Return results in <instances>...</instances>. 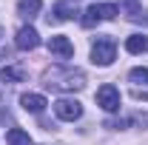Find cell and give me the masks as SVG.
Listing matches in <instances>:
<instances>
[{
    "label": "cell",
    "mask_w": 148,
    "mask_h": 145,
    "mask_svg": "<svg viewBox=\"0 0 148 145\" xmlns=\"http://www.w3.org/2000/svg\"><path fill=\"white\" fill-rule=\"evenodd\" d=\"M71 14H77L74 3H57L54 6V20H71Z\"/></svg>",
    "instance_id": "5bb4252c"
},
{
    "label": "cell",
    "mask_w": 148,
    "mask_h": 145,
    "mask_svg": "<svg viewBox=\"0 0 148 145\" xmlns=\"http://www.w3.org/2000/svg\"><path fill=\"white\" fill-rule=\"evenodd\" d=\"M0 80L3 83H20V80H26V71L23 68H14V66H6L0 71Z\"/></svg>",
    "instance_id": "4fadbf2b"
},
{
    "label": "cell",
    "mask_w": 148,
    "mask_h": 145,
    "mask_svg": "<svg viewBox=\"0 0 148 145\" xmlns=\"http://www.w3.org/2000/svg\"><path fill=\"white\" fill-rule=\"evenodd\" d=\"M128 80L134 85H148V68H131Z\"/></svg>",
    "instance_id": "9a60e30c"
},
{
    "label": "cell",
    "mask_w": 148,
    "mask_h": 145,
    "mask_svg": "<svg viewBox=\"0 0 148 145\" xmlns=\"http://www.w3.org/2000/svg\"><path fill=\"white\" fill-rule=\"evenodd\" d=\"M114 57H117V40L114 37L103 34L91 43V63L94 66H111Z\"/></svg>",
    "instance_id": "7a4b0ae2"
},
{
    "label": "cell",
    "mask_w": 148,
    "mask_h": 145,
    "mask_svg": "<svg viewBox=\"0 0 148 145\" xmlns=\"http://www.w3.org/2000/svg\"><path fill=\"white\" fill-rule=\"evenodd\" d=\"M120 14H125L128 20H143V6H140V0H120Z\"/></svg>",
    "instance_id": "8fae6325"
},
{
    "label": "cell",
    "mask_w": 148,
    "mask_h": 145,
    "mask_svg": "<svg viewBox=\"0 0 148 145\" xmlns=\"http://www.w3.org/2000/svg\"><path fill=\"white\" fill-rule=\"evenodd\" d=\"M0 37H3V26H0Z\"/></svg>",
    "instance_id": "2e32d148"
},
{
    "label": "cell",
    "mask_w": 148,
    "mask_h": 145,
    "mask_svg": "<svg viewBox=\"0 0 148 145\" xmlns=\"http://www.w3.org/2000/svg\"><path fill=\"white\" fill-rule=\"evenodd\" d=\"M54 114L60 120H66V122H74V120H80L83 117V105L77 103V100H69V97H60L54 103Z\"/></svg>",
    "instance_id": "5b68a950"
},
{
    "label": "cell",
    "mask_w": 148,
    "mask_h": 145,
    "mask_svg": "<svg viewBox=\"0 0 148 145\" xmlns=\"http://www.w3.org/2000/svg\"><path fill=\"white\" fill-rule=\"evenodd\" d=\"M6 142L9 145H34L32 137H29V131H23V128H12V131L6 134Z\"/></svg>",
    "instance_id": "7c38bea8"
},
{
    "label": "cell",
    "mask_w": 148,
    "mask_h": 145,
    "mask_svg": "<svg viewBox=\"0 0 148 145\" xmlns=\"http://www.w3.org/2000/svg\"><path fill=\"white\" fill-rule=\"evenodd\" d=\"M20 105H23V111H29V114H43L46 105H49V100H46L43 94H32V91H26V94L20 97Z\"/></svg>",
    "instance_id": "ba28073f"
},
{
    "label": "cell",
    "mask_w": 148,
    "mask_h": 145,
    "mask_svg": "<svg viewBox=\"0 0 148 145\" xmlns=\"http://www.w3.org/2000/svg\"><path fill=\"white\" fill-rule=\"evenodd\" d=\"M43 80L49 88H57V91H80L86 85V74L77 68H51V71H46Z\"/></svg>",
    "instance_id": "6da1fadb"
},
{
    "label": "cell",
    "mask_w": 148,
    "mask_h": 145,
    "mask_svg": "<svg viewBox=\"0 0 148 145\" xmlns=\"http://www.w3.org/2000/svg\"><path fill=\"white\" fill-rule=\"evenodd\" d=\"M97 105H100L103 111H108V114L120 111V105H123V97H120V88H117V85H111V83L100 85V88H97Z\"/></svg>",
    "instance_id": "277c9868"
},
{
    "label": "cell",
    "mask_w": 148,
    "mask_h": 145,
    "mask_svg": "<svg viewBox=\"0 0 148 145\" xmlns=\"http://www.w3.org/2000/svg\"><path fill=\"white\" fill-rule=\"evenodd\" d=\"M125 51L128 54H145L148 51V37L145 34H131L125 40Z\"/></svg>",
    "instance_id": "30bf717a"
},
{
    "label": "cell",
    "mask_w": 148,
    "mask_h": 145,
    "mask_svg": "<svg viewBox=\"0 0 148 145\" xmlns=\"http://www.w3.org/2000/svg\"><path fill=\"white\" fill-rule=\"evenodd\" d=\"M120 14V9L114 6V3H91L86 12H83V26L86 29H91L97 23H106V20H114Z\"/></svg>",
    "instance_id": "3957f363"
},
{
    "label": "cell",
    "mask_w": 148,
    "mask_h": 145,
    "mask_svg": "<svg viewBox=\"0 0 148 145\" xmlns=\"http://www.w3.org/2000/svg\"><path fill=\"white\" fill-rule=\"evenodd\" d=\"M40 9H43V3L40 0H17V14L23 20H32L40 14Z\"/></svg>",
    "instance_id": "9c48e42d"
},
{
    "label": "cell",
    "mask_w": 148,
    "mask_h": 145,
    "mask_svg": "<svg viewBox=\"0 0 148 145\" xmlns=\"http://www.w3.org/2000/svg\"><path fill=\"white\" fill-rule=\"evenodd\" d=\"M49 51L54 57H60V60H69V57H74V43L66 34H54L49 40Z\"/></svg>",
    "instance_id": "8992f818"
},
{
    "label": "cell",
    "mask_w": 148,
    "mask_h": 145,
    "mask_svg": "<svg viewBox=\"0 0 148 145\" xmlns=\"http://www.w3.org/2000/svg\"><path fill=\"white\" fill-rule=\"evenodd\" d=\"M14 46H17L20 51H34L37 46H40V34H37L32 26H23L14 37Z\"/></svg>",
    "instance_id": "52a82bcc"
}]
</instances>
